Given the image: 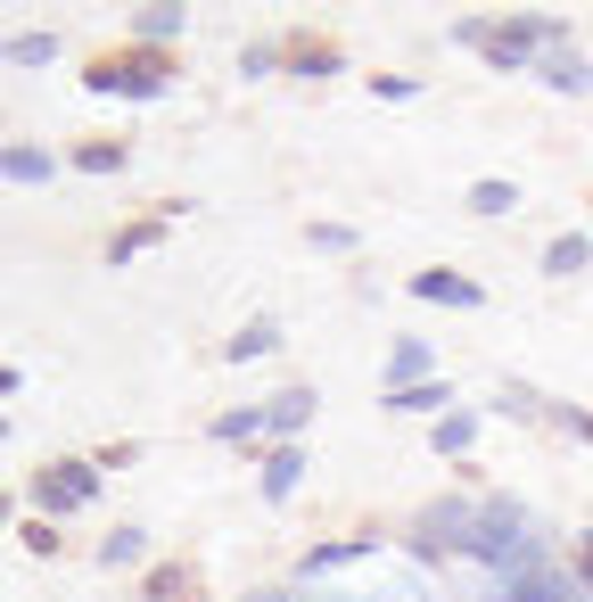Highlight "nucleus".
<instances>
[{
  "label": "nucleus",
  "mask_w": 593,
  "mask_h": 602,
  "mask_svg": "<svg viewBox=\"0 0 593 602\" xmlns=\"http://www.w3.org/2000/svg\"><path fill=\"white\" fill-rule=\"evenodd\" d=\"M420 298H445V305H470L478 289H461V281H445V273H420Z\"/></svg>",
  "instance_id": "1"
},
{
  "label": "nucleus",
  "mask_w": 593,
  "mask_h": 602,
  "mask_svg": "<svg viewBox=\"0 0 593 602\" xmlns=\"http://www.w3.org/2000/svg\"><path fill=\"white\" fill-rule=\"evenodd\" d=\"M264 487H272V495H289V487H296V454H281V463L264 470Z\"/></svg>",
  "instance_id": "2"
}]
</instances>
